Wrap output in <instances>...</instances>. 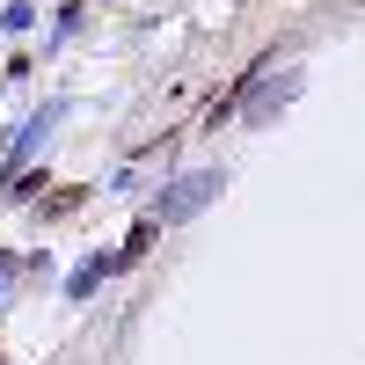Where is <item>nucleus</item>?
I'll use <instances>...</instances> for the list:
<instances>
[{"instance_id":"obj_4","label":"nucleus","mask_w":365,"mask_h":365,"mask_svg":"<svg viewBox=\"0 0 365 365\" xmlns=\"http://www.w3.org/2000/svg\"><path fill=\"white\" fill-rule=\"evenodd\" d=\"M15 270H22V263H15V256H0V278H15Z\"/></svg>"},{"instance_id":"obj_2","label":"nucleus","mask_w":365,"mask_h":365,"mask_svg":"<svg viewBox=\"0 0 365 365\" xmlns=\"http://www.w3.org/2000/svg\"><path fill=\"white\" fill-rule=\"evenodd\" d=\"M110 270H117V256H88V263L73 270V285H66V292H73V299H88V292H96V285L110 278Z\"/></svg>"},{"instance_id":"obj_3","label":"nucleus","mask_w":365,"mask_h":365,"mask_svg":"<svg viewBox=\"0 0 365 365\" xmlns=\"http://www.w3.org/2000/svg\"><path fill=\"white\" fill-rule=\"evenodd\" d=\"M292 96H299V73H285L278 88H263V96H249V117H256V125H263V117L278 110V103H292Z\"/></svg>"},{"instance_id":"obj_1","label":"nucleus","mask_w":365,"mask_h":365,"mask_svg":"<svg viewBox=\"0 0 365 365\" xmlns=\"http://www.w3.org/2000/svg\"><path fill=\"white\" fill-rule=\"evenodd\" d=\"M205 197H220V168H190V175H175L168 190L154 197V212H146V220H154V227H175V220H190Z\"/></svg>"}]
</instances>
